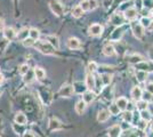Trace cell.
<instances>
[{"instance_id":"9a60e30c","label":"cell","mask_w":153,"mask_h":137,"mask_svg":"<svg viewBox=\"0 0 153 137\" xmlns=\"http://www.w3.org/2000/svg\"><path fill=\"white\" fill-rule=\"evenodd\" d=\"M46 40H47L55 49H58V48H59V40H58V38L56 36H47V37H46Z\"/></svg>"},{"instance_id":"52a82bcc","label":"cell","mask_w":153,"mask_h":137,"mask_svg":"<svg viewBox=\"0 0 153 137\" xmlns=\"http://www.w3.org/2000/svg\"><path fill=\"white\" fill-rule=\"evenodd\" d=\"M121 131L122 129L119 124H113L112 127L108 128V137H119Z\"/></svg>"},{"instance_id":"d590c367","label":"cell","mask_w":153,"mask_h":137,"mask_svg":"<svg viewBox=\"0 0 153 137\" xmlns=\"http://www.w3.org/2000/svg\"><path fill=\"white\" fill-rule=\"evenodd\" d=\"M79 6L82 8L83 12L89 10V0H82V1L80 2V5H79Z\"/></svg>"},{"instance_id":"d6a6232c","label":"cell","mask_w":153,"mask_h":137,"mask_svg":"<svg viewBox=\"0 0 153 137\" xmlns=\"http://www.w3.org/2000/svg\"><path fill=\"white\" fill-rule=\"evenodd\" d=\"M136 107L140 110V111H143V110H147V102L146 101H143V99H140L137 102V105H136Z\"/></svg>"},{"instance_id":"277c9868","label":"cell","mask_w":153,"mask_h":137,"mask_svg":"<svg viewBox=\"0 0 153 137\" xmlns=\"http://www.w3.org/2000/svg\"><path fill=\"white\" fill-rule=\"evenodd\" d=\"M73 93H74L73 86H71V85H63L61 87L59 91H58V94H59L62 97H71Z\"/></svg>"},{"instance_id":"f35d334b","label":"cell","mask_w":153,"mask_h":137,"mask_svg":"<svg viewBox=\"0 0 153 137\" xmlns=\"http://www.w3.org/2000/svg\"><path fill=\"white\" fill-rule=\"evenodd\" d=\"M98 69V66H97V64H96L95 62H90L89 64H88V70H89V72H95L96 70Z\"/></svg>"},{"instance_id":"603a6c76","label":"cell","mask_w":153,"mask_h":137,"mask_svg":"<svg viewBox=\"0 0 153 137\" xmlns=\"http://www.w3.org/2000/svg\"><path fill=\"white\" fill-rule=\"evenodd\" d=\"M86 106H87V104L83 102L82 99H81V101H79L76 105V113H78V114H82L83 112H85V110H86Z\"/></svg>"},{"instance_id":"e0dca14e","label":"cell","mask_w":153,"mask_h":137,"mask_svg":"<svg viewBox=\"0 0 153 137\" xmlns=\"http://www.w3.org/2000/svg\"><path fill=\"white\" fill-rule=\"evenodd\" d=\"M4 36L7 40H13L16 37V31L13 27H6L5 31H4Z\"/></svg>"},{"instance_id":"8992f818","label":"cell","mask_w":153,"mask_h":137,"mask_svg":"<svg viewBox=\"0 0 153 137\" xmlns=\"http://www.w3.org/2000/svg\"><path fill=\"white\" fill-rule=\"evenodd\" d=\"M88 31H89L90 36H101L103 32V26L95 23V24H91L89 26V30Z\"/></svg>"},{"instance_id":"8d00e7d4","label":"cell","mask_w":153,"mask_h":137,"mask_svg":"<svg viewBox=\"0 0 153 137\" xmlns=\"http://www.w3.org/2000/svg\"><path fill=\"white\" fill-rule=\"evenodd\" d=\"M140 23L143 27H149L150 23H151V21H150L149 17H142V20L140 21Z\"/></svg>"},{"instance_id":"1f68e13d","label":"cell","mask_w":153,"mask_h":137,"mask_svg":"<svg viewBox=\"0 0 153 137\" xmlns=\"http://www.w3.org/2000/svg\"><path fill=\"white\" fill-rule=\"evenodd\" d=\"M108 112H110V114H113V116H117V114H119V112H120V109L118 107V105L113 103V104L110 105V107H108Z\"/></svg>"},{"instance_id":"d4e9b609","label":"cell","mask_w":153,"mask_h":137,"mask_svg":"<svg viewBox=\"0 0 153 137\" xmlns=\"http://www.w3.org/2000/svg\"><path fill=\"white\" fill-rule=\"evenodd\" d=\"M61 127H62V124H61V122L58 121L57 119H55V118L51 119V121H49V128H51V130H54V129H59Z\"/></svg>"},{"instance_id":"7bdbcfd3","label":"cell","mask_w":153,"mask_h":137,"mask_svg":"<svg viewBox=\"0 0 153 137\" xmlns=\"http://www.w3.org/2000/svg\"><path fill=\"white\" fill-rule=\"evenodd\" d=\"M146 122H147V121H145V120H142L140 124H137L136 126H137V127H138L140 129H144V128L146 127V124H147Z\"/></svg>"},{"instance_id":"f5cc1de1","label":"cell","mask_w":153,"mask_h":137,"mask_svg":"<svg viewBox=\"0 0 153 137\" xmlns=\"http://www.w3.org/2000/svg\"><path fill=\"white\" fill-rule=\"evenodd\" d=\"M150 57H151V61L153 62V52L150 53Z\"/></svg>"},{"instance_id":"60d3db41","label":"cell","mask_w":153,"mask_h":137,"mask_svg":"<svg viewBox=\"0 0 153 137\" xmlns=\"http://www.w3.org/2000/svg\"><path fill=\"white\" fill-rule=\"evenodd\" d=\"M34 42H36V41H34L33 39H31V38H26V39L23 41V45L27 46V47H30V46L34 45Z\"/></svg>"},{"instance_id":"f6af8a7d","label":"cell","mask_w":153,"mask_h":137,"mask_svg":"<svg viewBox=\"0 0 153 137\" xmlns=\"http://www.w3.org/2000/svg\"><path fill=\"white\" fill-rule=\"evenodd\" d=\"M146 91H149V93H151L153 95V82H149L146 85Z\"/></svg>"},{"instance_id":"f1b7e54d","label":"cell","mask_w":153,"mask_h":137,"mask_svg":"<svg viewBox=\"0 0 153 137\" xmlns=\"http://www.w3.org/2000/svg\"><path fill=\"white\" fill-rule=\"evenodd\" d=\"M27 37H29V29H26V27L25 29H22L19 32V34H17V38L19 40H22V41H24Z\"/></svg>"},{"instance_id":"7402d4cb","label":"cell","mask_w":153,"mask_h":137,"mask_svg":"<svg viewBox=\"0 0 153 137\" xmlns=\"http://www.w3.org/2000/svg\"><path fill=\"white\" fill-rule=\"evenodd\" d=\"M103 53H104V55H106V56H113L115 54V50H114V47L112 45H106L104 46V48H103Z\"/></svg>"},{"instance_id":"8fae6325","label":"cell","mask_w":153,"mask_h":137,"mask_svg":"<svg viewBox=\"0 0 153 137\" xmlns=\"http://www.w3.org/2000/svg\"><path fill=\"white\" fill-rule=\"evenodd\" d=\"M137 17V10L136 8H128L125 10V19L129 21H133Z\"/></svg>"},{"instance_id":"484cf974","label":"cell","mask_w":153,"mask_h":137,"mask_svg":"<svg viewBox=\"0 0 153 137\" xmlns=\"http://www.w3.org/2000/svg\"><path fill=\"white\" fill-rule=\"evenodd\" d=\"M34 76H36V78L38 79V80H42L46 77V72L41 67H36L34 69Z\"/></svg>"},{"instance_id":"5b68a950","label":"cell","mask_w":153,"mask_h":137,"mask_svg":"<svg viewBox=\"0 0 153 137\" xmlns=\"http://www.w3.org/2000/svg\"><path fill=\"white\" fill-rule=\"evenodd\" d=\"M125 15H122L121 13H115L111 17V23L117 26H121L125 23Z\"/></svg>"},{"instance_id":"ac0fdd59","label":"cell","mask_w":153,"mask_h":137,"mask_svg":"<svg viewBox=\"0 0 153 137\" xmlns=\"http://www.w3.org/2000/svg\"><path fill=\"white\" fill-rule=\"evenodd\" d=\"M108 117H110V112L108 110H101L97 114V120L100 122H105V121H108Z\"/></svg>"},{"instance_id":"f907efd6","label":"cell","mask_w":153,"mask_h":137,"mask_svg":"<svg viewBox=\"0 0 153 137\" xmlns=\"http://www.w3.org/2000/svg\"><path fill=\"white\" fill-rule=\"evenodd\" d=\"M149 30H150V31H153V21L150 23V25H149Z\"/></svg>"},{"instance_id":"bcb514c9","label":"cell","mask_w":153,"mask_h":137,"mask_svg":"<svg viewBox=\"0 0 153 137\" xmlns=\"http://www.w3.org/2000/svg\"><path fill=\"white\" fill-rule=\"evenodd\" d=\"M23 137H36V136H34V134H33L32 131H25Z\"/></svg>"},{"instance_id":"11a10c76","label":"cell","mask_w":153,"mask_h":137,"mask_svg":"<svg viewBox=\"0 0 153 137\" xmlns=\"http://www.w3.org/2000/svg\"><path fill=\"white\" fill-rule=\"evenodd\" d=\"M152 15H153V10H152Z\"/></svg>"},{"instance_id":"30bf717a","label":"cell","mask_w":153,"mask_h":137,"mask_svg":"<svg viewBox=\"0 0 153 137\" xmlns=\"http://www.w3.org/2000/svg\"><path fill=\"white\" fill-rule=\"evenodd\" d=\"M94 99H95V94H94V91L93 90H86L85 93H83L82 101L86 103V104L91 103Z\"/></svg>"},{"instance_id":"d6986e66","label":"cell","mask_w":153,"mask_h":137,"mask_svg":"<svg viewBox=\"0 0 153 137\" xmlns=\"http://www.w3.org/2000/svg\"><path fill=\"white\" fill-rule=\"evenodd\" d=\"M73 90L76 91L78 94H83L85 91L87 90V87H86V85H83L82 82H74L73 84Z\"/></svg>"},{"instance_id":"4fadbf2b","label":"cell","mask_w":153,"mask_h":137,"mask_svg":"<svg viewBox=\"0 0 153 137\" xmlns=\"http://www.w3.org/2000/svg\"><path fill=\"white\" fill-rule=\"evenodd\" d=\"M130 95H131V98H133L134 101L138 102V101L142 99V95H143V93H142V89H140V87H134V88L131 89Z\"/></svg>"},{"instance_id":"7a4b0ae2","label":"cell","mask_w":153,"mask_h":137,"mask_svg":"<svg viewBox=\"0 0 153 137\" xmlns=\"http://www.w3.org/2000/svg\"><path fill=\"white\" fill-rule=\"evenodd\" d=\"M136 69L138 71L144 72H153V62L152 61H142L136 64Z\"/></svg>"},{"instance_id":"4dcf8cb0","label":"cell","mask_w":153,"mask_h":137,"mask_svg":"<svg viewBox=\"0 0 153 137\" xmlns=\"http://www.w3.org/2000/svg\"><path fill=\"white\" fill-rule=\"evenodd\" d=\"M29 36H30L31 39L38 40L39 37H40V32H39V30H37V29H30L29 30Z\"/></svg>"},{"instance_id":"681fc988","label":"cell","mask_w":153,"mask_h":137,"mask_svg":"<svg viewBox=\"0 0 153 137\" xmlns=\"http://www.w3.org/2000/svg\"><path fill=\"white\" fill-rule=\"evenodd\" d=\"M4 25H5V23H4V20H1V19H0V31L4 29Z\"/></svg>"},{"instance_id":"db71d44e","label":"cell","mask_w":153,"mask_h":137,"mask_svg":"<svg viewBox=\"0 0 153 137\" xmlns=\"http://www.w3.org/2000/svg\"><path fill=\"white\" fill-rule=\"evenodd\" d=\"M151 130L153 131V122H152V124H151Z\"/></svg>"},{"instance_id":"e575fe53","label":"cell","mask_w":153,"mask_h":137,"mask_svg":"<svg viewBox=\"0 0 153 137\" xmlns=\"http://www.w3.org/2000/svg\"><path fill=\"white\" fill-rule=\"evenodd\" d=\"M140 118H142V120H145V121H150V119H151V114L147 112V110H143V111H140Z\"/></svg>"},{"instance_id":"ffe728a7","label":"cell","mask_w":153,"mask_h":137,"mask_svg":"<svg viewBox=\"0 0 153 137\" xmlns=\"http://www.w3.org/2000/svg\"><path fill=\"white\" fill-rule=\"evenodd\" d=\"M127 61L129 62V63H131V64L136 65L137 63H140V62L143 61V57H142L140 55H138V54H133V55H129V56H128Z\"/></svg>"},{"instance_id":"83f0119b","label":"cell","mask_w":153,"mask_h":137,"mask_svg":"<svg viewBox=\"0 0 153 137\" xmlns=\"http://www.w3.org/2000/svg\"><path fill=\"white\" fill-rule=\"evenodd\" d=\"M72 15H73V17H76V19H79V17H81L83 15V10L82 8L80 6H76L73 8V10H72Z\"/></svg>"},{"instance_id":"5bb4252c","label":"cell","mask_w":153,"mask_h":137,"mask_svg":"<svg viewBox=\"0 0 153 137\" xmlns=\"http://www.w3.org/2000/svg\"><path fill=\"white\" fill-rule=\"evenodd\" d=\"M122 34H123V29L122 27H118V29H115L114 31L112 32L111 37H110V40H112V41H119V40L121 39Z\"/></svg>"},{"instance_id":"ab89813d","label":"cell","mask_w":153,"mask_h":137,"mask_svg":"<svg viewBox=\"0 0 153 137\" xmlns=\"http://www.w3.org/2000/svg\"><path fill=\"white\" fill-rule=\"evenodd\" d=\"M34 73V72H33ZM33 73L31 71H29L27 73L25 74V78H24V81L25 82H31L32 80H33Z\"/></svg>"},{"instance_id":"c3c4849f","label":"cell","mask_w":153,"mask_h":137,"mask_svg":"<svg viewBox=\"0 0 153 137\" xmlns=\"http://www.w3.org/2000/svg\"><path fill=\"white\" fill-rule=\"evenodd\" d=\"M128 137H138V134H137V133H130V134H129V136Z\"/></svg>"},{"instance_id":"74e56055","label":"cell","mask_w":153,"mask_h":137,"mask_svg":"<svg viewBox=\"0 0 153 137\" xmlns=\"http://www.w3.org/2000/svg\"><path fill=\"white\" fill-rule=\"evenodd\" d=\"M142 99H143V101H146V102L151 101V99H152V94L149 93V91H145V93L142 95Z\"/></svg>"},{"instance_id":"cb8c5ba5","label":"cell","mask_w":153,"mask_h":137,"mask_svg":"<svg viewBox=\"0 0 153 137\" xmlns=\"http://www.w3.org/2000/svg\"><path fill=\"white\" fill-rule=\"evenodd\" d=\"M101 80H102V84L104 86H108L112 81V74L110 73H103L101 76Z\"/></svg>"},{"instance_id":"836d02e7","label":"cell","mask_w":153,"mask_h":137,"mask_svg":"<svg viewBox=\"0 0 153 137\" xmlns=\"http://www.w3.org/2000/svg\"><path fill=\"white\" fill-rule=\"evenodd\" d=\"M29 71H30V67H29L27 64H22V65L19 67V73L22 74V76H25Z\"/></svg>"},{"instance_id":"3957f363","label":"cell","mask_w":153,"mask_h":137,"mask_svg":"<svg viewBox=\"0 0 153 137\" xmlns=\"http://www.w3.org/2000/svg\"><path fill=\"white\" fill-rule=\"evenodd\" d=\"M131 30H133V33H134V36L137 39H142L143 38V36H144V27L140 25V23L133 22L131 23Z\"/></svg>"},{"instance_id":"44dd1931","label":"cell","mask_w":153,"mask_h":137,"mask_svg":"<svg viewBox=\"0 0 153 137\" xmlns=\"http://www.w3.org/2000/svg\"><path fill=\"white\" fill-rule=\"evenodd\" d=\"M115 104L118 105V107L120 109V111L121 110H126L128 106V101L126 97H119L117 99V102H115Z\"/></svg>"},{"instance_id":"2e32d148","label":"cell","mask_w":153,"mask_h":137,"mask_svg":"<svg viewBox=\"0 0 153 137\" xmlns=\"http://www.w3.org/2000/svg\"><path fill=\"white\" fill-rule=\"evenodd\" d=\"M26 121H27V118L24 113H22V112H19L16 116H15V122L17 124H22V126H24L26 124Z\"/></svg>"},{"instance_id":"ee69618b","label":"cell","mask_w":153,"mask_h":137,"mask_svg":"<svg viewBox=\"0 0 153 137\" xmlns=\"http://www.w3.org/2000/svg\"><path fill=\"white\" fill-rule=\"evenodd\" d=\"M143 2H144L146 8H150V7L153 6V0H143Z\"/></svg>"},{"instance_id":"f546056e","label":"cell","mask_w":153,"mask_h":137,"mask_svg":"<svg viewBox=\"0 0 153 137\" xmlns=\"http://www.w3.org/2000/svg\"><path fill=\"white\" fill-rule=\"evenodd\" d=\"M136 77H137V80H138L140 82H144V81L147 79V72L138 71V70H137V72H136Z\"/></svg>"},{"instance_id":"4316f807","label":"cell","mask_w":153,"mask_h":137,"mask_svg":"<svg viewBox=\"0 0 153 137\" xmlns=\"http://www.w3.org/2000/svg\"><path fill=\"white\" fill-rule=\"evenodd\" d=\"M122 119H123V121H125V122H128V124L133 122V112L131 111H125L123 113H122Z\"/></svg>"},{"instance_id":"b9f144b4","label":"cell","mask_w":153,"mask_h":137,"mask_svg":"<svg viewBox=\"0 0 153 137\" xmlns=\"http://www.w3.org/2000/svg\"><path fill=\"white\" fill-rule=\"evenodd\" d=\"M97 0H89V10H94L95 8H97Z\"/></svg>"},{"instance_id":"9c48e42d","label":"cell","mask_w":153,"mask_h":137,"mask_svg":"<svg viewBox=\"0 0 153 137\" xmlns=\"http://www.w3.org/2000/svg\"><path fill=\"white\" fill-rule=\"evenodd\" d=\"M85 85H86L88 90H93L94 88H96V80L93 74H88L86 77V84Z\"/></svg>"},{"instance_id":"6da1fadb","label":"cell","mask_w":153,"mask_h":137,"mask_svg":"<svg viewBox=\"0 0 153 137\" xmlns=\"http://www.w3.org/2000/svg\"><path fill=\"white\" fill-rule=\"evenodd\" d=\"M34 48H37L39 52H41L42 54L46 55H51L55 52V48L48 42V41H44V40H38L34 42Z\"/></svg>"},{"instance_id":"ba28073f","label":"cell","mask_w":153,"mask_h":137,"mask_svg":"<svg viewBox=\"0 0 153 137\" xmlns=\"http://www.w3.org/2000/svg\"><path fill=\"white\" fill-rule=\"evenodd\" d=\"M51 10H53V13H55L57 16H61V15L63 14V10H64L63 6H62L61 4H58L57 1H51Z\"/></svg>"},{"instance_id":"816d5d0a","label":"cell","mask_w":153,"mask_h":137,"mask_svg":"<svg viewBox=\"0 0 153 137\" xmlns=\"http://www.w3.org/2000/svg\"><path fill=\"white\" fill-rule=\"evenodd\" d=\"M2 81H4V76H2V74H0V84H1Z\"/></svg>"},{"instance_id":"7dc6e473","label":"cell","mask_w":153,"mask_h":137,"mask_svg":"<svg viewBox=\"0 0 153 137\" xmlns=\"http://www.w3.org/2000/svg\"><path fill=\"white\" fill-rule=\"evenodd\" d=\"M112 1L113 0H104V5H105V7H108L111 4H112Z\"/></svg>"},{"instance_id":"7c38bea8","label":"cell","mask_w":153,"mask_h":137,"mask_svg":"<svg viewBox=\"0 0 153 137\" xmlns=\"http://www.w3.org/2000/svg\"><path fill=\"white\" fill-rule=\"evenodd\" d=\"M68 47L70 48V49H79V48H81V44H80V40L76 39V38H70V39L68 40Z\"/></svg>"}]
</instances>
